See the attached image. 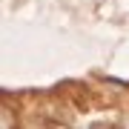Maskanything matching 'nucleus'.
Wrapping results in <instances>:
<instances>
[{
	"instance_id": "obj_1",
	"label": "nucleus",
	"mask_w": 129,
	"mask_h": 129,
	"mask_svg": "<svg viewBox=\"0 0 129 129\" xmlns=\"http://www.w3.org/2000/svg\"><path fill=\"white\" fill-rule=\"evenodd\" d=\"M126 129H129V120H126Z\"/></svg>"
}]
</instances>
